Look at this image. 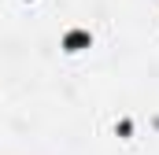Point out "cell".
Wrapping results in <instances>:
<instances>
[{
  "label": "cell",
  "instance_id": "1",
  "mask_svg": "<svg viewBox=\"0 0 159 155\" xmlns=\"http://www.w3.org/2000/svg\"><path fill=\"white\" fill-rule=\"evenodd\" d=\"M81 44H89V33H70V37H67V48H70V52H78Z\"/></svg>",
  "mask_w": 159,
  "mask_h": 155
}]
</instances>
